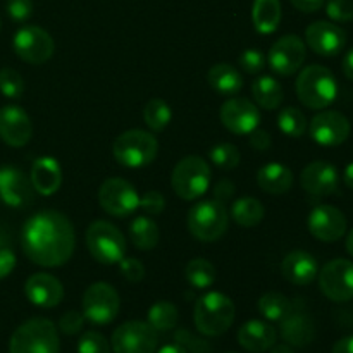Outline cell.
<instances>
[{
  "mask_svg": "<svg viewBox=\"0 0 353 353\" xmlns=\"http://www.w3.org/2000/svg\"><path fill=\"white\" fill-rule=\"evenodd\" d=\"M186 281L196 290H205L216 283L217 271L207 259H193L186 264Z\"/></svg>",
  "mask_w": 353,
  "mask_h": 353,
  "instance_id": "35",
  "label": "cell"
},
{
  "mask_svg": "<svg viewBox=\"0 0 353 353\" xmlns=\"http://www.w3.org/2000/svg\"><path fill=\"white\" fill-rule=\"evenodd\" d=\"M238 62H240V68L248 74H257L265 68V57L259 48H248L241 52Z\"/></svg>",
  "mask_w": 353,
  "mask_h": 353,
  "instance_id": "42",
  "label": "cell"
},
{
  "mask_svg": "<svg viewBox=\"0 0 353 353\" xmlns=\"http://www.w3.org/2000/svg\"><path fill=\"white\" fill-rule=\"evenodd\" d=\"M309 231L321 241H338L347 233V217L340 209L327 203L316 205L309 214Z\"/></svg>",
  "mask_w": 353,
  "mask_h": 353,
  "instance_id": "17",
  "label": "cell"
},
{
  "mask_svg": "<svg viewBox=\"0 0 353 353\" xmlns=\"http://www.w3.org/2000/svg\"><path fill=\"white\" fill-rule=\"evenodd\" d=\"M302 188L312 196H330L336 193L340 185V172L331 162H310L300 176Z\"/></svg>",
  "mask_w": 353,
  "mask_h": 353,
  "instance_id": "21",
  "label": "cell"
},
{
  "mask_svg": "<svg viewBox=\"0 0 353 353\" xmlns=\"http://www.w3.org/2000/svg\"><path fill=\"white\" fill-rule=\"evenodd\" d=\"M333 353H353V334L336 341L333 347Z\"/></svg>",
  "mask_w": 353,
  "mask_h": 353,
  "instance_id": "52",
  "label": "cell"
},
{
  "mask_svg": "<svg viewBox=\"0 0 353 353\" xmlns=\"http://www.w3.org/2000/svg\"><path fill=\"white\" fill-rule=\"evenodd\" d=\"M278 333L265 321L250 319L238 331V343L250 353H264L276 343Z\"/></svg>",
  "mask_w": 353,
  "mask_h": 353,
  "instance_id": "24",
  "label": "cell"
},
{
  "mask_svg": "<svg viewBox=\"0 0 353 353\" xmlns=\"http://www.w3.org/2000/svg\"><path fill=\"white\" fill-rule=\"evenodd\" d=\"M100 207L114 217H130L140 209V195L130 181L123 178H109L99 190Z\"/></svg>",
  "mask_w": 353,
  "mask_h": 353,
  "instance_id": "11",
  "label": "cell"
},
{
  "mask_svg": "<svg viewBox=\"0 0 353 353\" xmlns=\"http://www.w3.org/2000/svg\"><path fill=\"white\" fill-rule=\"evenodd\" d=\"M347 250H348V254H350L352 257H353V230L350 231V233H348V238H347Z\"/></svg>",
  "mask_w": 353,
  "mask_h": 353,
  "instance_id": "57",
  "label": "cell"
},
{
  "mask_svg": "<svg viewBox=\"0 0 353 353\" xmlns=\"http://www.w3.org/2000/svg\"><path fill=\"white\" fill-rule=\"evenodd\" d=\"M24 295L40 309H54L64 299V286L55 276L48 272H37L28 278Z\"/></svg>",
  "mask_w": 353,
  "mask_h": 353,
  "instance_id": "22",
  "label": "cell"
},
{
  "mask_svg": "<svg viewBox=\"0 0 353 353\" xmlns=\"http://www.w3.org/2000/svg\"><path fill=\"white\" fill-rule=\"evenodd\" d=\"M307 45L323 57H334L347 45V33L330 21H316L305 30Z\"/></svg>",
  "mask_w": 353,
  "mask_h": 353,
  "instance_id": "20",
  "label": "cell"
},
{
  "mask_svg": "<svg viewBox=\"0 0 353 353\" xmlns=\"http://www.w3.org/2000/svg\"><path fill=\"white\" fill-rule=\"evenodd\" d=\"M257 185L262 192L283 195L293 186V172L281 162H269L257 171Z\"/></svg>",
  "mask_w": 353,
  "mask_h": 353,
  "instance_id": "27",
  "label": "cell"
},
{
  "mask_svg": "<svg viewBox=\"0 0 353 353\" xmlns=\"http://www.w3.org/2000/svg\"><path fill=\"white\" fill-rule=\"evenodd\" d=\"M110 350L107 338L97 331H86L78 341V353H110Z\"/></svg>",
  "mask_w": 353,
  "mask_h": 353,
  "instance_id": "40",
  "label": "cell"
},
{
  "mask_svg": "<svg viewBox=\"0 0 353 353\" xmlns=\"http://www.w3.org/2000/svg\"><path fill=\"white\" fill-rule=\"evenodd\" d=\"M159 333L143 321H128L121 324L110 338L114 353H155Z\"/></svg>",
  "mask_w": 353,
  "mask_h": 353,
  "instance_id": "10",
  "label": "cell"
},
{
  "mask_svg": "<svg viewBox=\"0 0 353 353\" xmlns=\"http://www.w3.org/2000/svg\"><path fill=\"white\" fill-rule=\"evenodd\" d=\"M157 353H188V352H186L181 345L176 343V345H165V347H162Z\"/></svg>",
  "mask_w": 353,
  "mask_h": 353,
  "instance_id": "56",
  "label": "cell"
},
{
  "mask_svg": "<svg viewBox=\"0 0 353 353\" xmlns=\"http://www.w3.org/2000/svg\"><path fill=\"white\" fill-rule=\"evenodd\" d=\"M31 134L33 124L26 110L12 103L0 107V138L3 143L14 148L24 147L31 140Z\"/></svg>",
  "mask_w": 353,
  "mask_h": 353,
  "instance_id": "19",
  "label": "cell"
},
{
  "mask_svg": "<svg viewBox=\"0 0 353 353\" xmlns=\"http://www.w3.org/2000/svg\"><path fill=\"white\" fill-rule=\"evenodd\" d=\"M207 81H209L210 88L223 97H236L243 88V76L226 62H219V64L212 65L207 74Z\"/></svg>",
  "mask_w": 353,
  "mask_h": 353,
  "instance_id": "28",
  "label": "cell"
},
{
  "mask_svg": "<svg viewBox=\"0 0 353 353\" xmlns=\"http://www.w3.org/2000/svg\"><path fill=\"white\" fill-rule=\"evenodd\" d=\"M269 353H295V350L288 343H274L269 348Z\"/></svg>",
  "mask_w": 353,
  "mask_h": 353,
  "instance_id": "54",
  "label": "cell"
},
{
  "mask_svg": "<svg viewBox=\"0 0 353 353\" xmlns=\"http://www.w3.org/2000/svg\"><path fill=\"white\" fill-rule=\"evenodd\" d=\"M86 247L100 264H119L126 254V238L112 223L93 221L86 230Z\"/></svg>",
  "mask_w": 353,
  "mask_h": 353,
  "instance_id": "8",
  "label": "cell"
},
{
  "mask_svg": "<svg viewBox=\"0 0 353 353\" xmlns=\"http://www.w3.org/2000/svg\"><path fill=\"white\" fill-rule=\"evenodd\" d=\"M278 126L286 137L300 138L307 131V117L296 107H285L278 116Z\"/></svg>",
  "mask_w": 353,
  "mask_h": 353,
  "instance_id": "37",
  "label": "cell"
},
{
  "mask_svg": "<svg viewBox=\"0 0 353 353\" xmlns=\"http://www.w3.org/2000/svg\"><path fill=\"white\" fill-rule=\"evenodd\" d=\"M172 119V110L162 99H152L143 109V121L152 131L161 133L169 126Z\"/></svg>",
  "mask_w": 353,
  "mask_h": 353,
  "instance_id": "36",
  "label": "cell"
},
{
  "mask_svg": "<svg viewBox=\"0 0 353 353\" xmlns=\"http://www.w3.org/2000/svg\"><path fill=\"white\" fill-rule=\"evenodd\" d=\"M174 340L178 341V345H181L186 352L192 350L193 353H205L207 350H209V347H207L205 341L200 340V338H196L195 334L190 333V331H186V330H179L178 333H176Z\"/></svg>",
  "mask_w": 353,
  "mask_h": 353,
  "instance_id": "47",
  "label": "cell"
},
{
  "mask_svg": "<svg viewBox=\"0 0 353 353\" xmlns=\"http://www.w3.org/2000/svg\"><path fill=\"white\" fill-rule=\"evenodd\" d=\"M252 95L255 103L265 110L278 109L285 99V92L278 79L271 76H261L252 83Z\"/></svg>",
  "mask_w": 353,
  "mask_h": 353,
  "instance_id": "30",
  "label": "cell"
},
{
  "mask_svg": "<svg viewBox=\"0 0 353 353\" xmlns=\"http://www.w3.org/2000/svg\"><path fill=\"white\" fill-rule=\"evenodd\" d=\"M188 231L200 241H216L228 231L230 212L217 200H202L188 210Z\"/></svg>",
  "mask_w": 353,
  "mask_h": 353,
  "instance_id": "7",
  "label": "cell"
},
{
  "mask_svg": "<svg viewBox=\"0 0 353 353\" xmlns=\"http://www.w3.org/2000/svg\"><path fill=\"white\" fill-rule=\"evenodd\" d=\"M290 2L293 3L295 9L310 14V12H317V10L324 6L326 0H290Z\"/></svg>",
  "mask_w": 353,
  "mask_h": 353,
  "instance_id": "51",
  "label": "cell"
},
{
  "mask_svg": "<svg viewBox=\"0 0 353 353\" xmlns=\"http://www.w3.org/2000/svg\"><path fill=\"white\" fill-rule=\"evenodd\" d=\"M16 268V255L10 248H0V279L7 278Z\"/></svg>",
  "mask_w": 353,
  "mask_h": 353,
  "instance_id": "49",
  "label": "cell"
},
{
  "mask_svg": "<svg viewBox=\"0 0 353 353\" xmlns=\"http://www.w3.org/2000/svg\"><path fill=\"white\" fill-rule=\"evenodd\" d=\"M350 121L338 110H323L309 124V133L323 147H338L350 137Z\"/></svg>",
  "mask_w": 353,
  "mask_h": 353,
  "instance_id": "16",
  "label": "cell"
},
{
  "mask_svg": "<svg viewBox=\"0 0 353 353\" xmlns=\"http://www.w3.org/2000/svg\"><path fill=\"white\" fill-rule=\"evenodd\" d=\"M12 48L21 61L28 64H45L54 55L55 43L50 33L40 26H23L16 31Z\"/></svg>",
  "mask_w": 353,
  "mask_h": 353,
  "instance_id": "12",
  "label": "cell"
},
{
  "mask_svg": "<svg viewBox=\"0 0 353 353\" xmlns=\"http://www.w3.org/2000/svg\"><path fill=\"white\" fill-rule=\"evenodd\" d=\"M279 324H281L279 326L281 338L285 340V343L292 345V347H307L316 336L312 319L302 310H296L295 305H293L292 312Z\"/></svg>",
  "mask_w": 353,
  "mask_h": 353,
  "instance_id": "26",
  "label": "cell"
},
{
  "mask_svg": "<svg viewBox=\"0 0 353 353\" xmlns=\"http://www.w3.org/2000/svg\"><path fill=\"white\" fill-rule=\"evenodd\" d=\"M271 143H272V138L265 130H259L257 128V130H254L250 133V145L255 148V150H261V152L268 150V148L271 147Z\"/></svg>",
  "mask_w": 353,
  "mask_h": 353,
  "instance_id": "50",
  "label": "cell"
},
{
  "mask_svg": "<svg viewBox=\"0 0 353 353\" xmlns=\"http://www.w3.org/2000/svg\"><path fill=\"white\" fill-rule=\"evenodd\" d=\"M265 216V209L261 200L254 196L238 199L231 207V219L243 228H254L262 223Z\"/></svg>",
  "mask_w": 353,
  "mask_h": 353,
  "instance_id": "32",
  "label": "cell"
},
{
  "mask_svg": "<svg viewBox=\"0 0 353 353\" xmlns=\"http://www.w3.org/2000/svg\"><path fill=\"white\" fill-rule=\"evenodd\" d=\"M119 271L130 283H140L145 278V265L133 257L123 259L119 262Z\"/></svg>",
  "mask_w": 353,
  "mask_h": 353,
  "instance_id": "46",
  "label": "cell"
},
{
  "mask_svg": "<svg viewBox=\"0 0 353 353\" xmlns=\"http://www.w3.org/2000/svg\"><path fill=\"white\" fill-rule=\"evenodd\" d=\"M140 209L150 216H159L165 209L164 195L155 192V190H150L143 196H140Z\"/></svg>",
  "mask_w": 353,
  "mask_h": 353,
  "instance_id": "44",
  "label": "cell"
},
{
  "mask_svg": "<svg viewBox=\"0 0 353 353\" xmlns=\"http://www.w3.org/2000/svg\"><path fill=\"white\" fill-rule=\"evenodd\" d=\"M209 157L217 168L224 169V171H230V169L238 168L241 161V154L233 143H219L214 145L209 150Z\"/></svg>",
  "mask_w": 353,
  "mask_h": 353,
  "instance_id": "38",
  "label": "cell"
},
{
  "mask_svg": "<svg viewBox=\"0 0 353 353\" xmlns=\"http://www.w3.org/2000/svg\"><path fill=\"white\" fill-rule=\"evenodd\" d=\"M343 181H345V185L348 186V188L353 190V162H350V164H348L347 168H345Z\"/></svg>",
  "mask_w": 353,
  "mask_h": 353,
  "instance_id": "55",
  "label": "cell"
},
{
  "mask_svg": "<svg viewBox=\"0 0 353 353\" xmlns=\"http://www.w3.org/2000/svg\"><path fill=\"white\" fill-rule=\"evenodd\" d=\"M219 117L224 128L236 137L250 134L252 131L257 130L261 123L257 103L243 97H231L230 100H226L221 107Z\"/></svg>",
  "mask_w": 353,
  "mask_h": 353,
  "instance_id": "14",
  "label": "cell"
},
{
  "mask_svg": "<svg viewBox=\"0 0 353 353\" xmlns=\"http://www.w3.org/2000/svg\"><path fill=\"white\" fill-rule=\"evenodd\" d=\"M234 303L221 292H210L200 296L195 303L193 319L196 330L205 336H221L234 321Z\"/></svg>",
  "mask_w": 353,
  "mask_h": 353,
  "instance_id": "3",
  "label": "cell"
},
{
  "mask_svg": "<svg viewBox=\"0 0 353 353\" xmlns=\"http://www.w3.org/2000/svg\"><path fill=\"white\" fill-rule=\"evenodd\" d=\"M21 243L26 257L41 268H61L76 247L71 221L57 210H40L24 223Z\"/></svg>",
  "mask_w": 353,
  "mask_h": 353,
  "instance_id": "1",
  "label": "cell"
},
{
  "mask_svg": "<svg viewBox=\"0 0 353 353\" xmlns=\"http://www.w3.org/2000/svg\"><path fill=\"white\" fill-rule=\"evenodd\" d=\"M31 185L38 195L50 196L59 192L62 185V168L54 157H40L31 168Z\"/></svg>",
  "mask_w": 353,
  "mask_h": 353,
  "instance_id": "25",
  "label": "cell"
},
{
  "mask_svg": "<svg viewBox=\"0 0 353 353\" xmlns=\"http://www.w3.org/2000/svg\"><path fill=\"white\" fill-rule=\"evenodd\" d=\"M326 14L334 23L353 21V0H327Z\"/></svg>",
  "mask_w": 353,
  "mask_h": 353,
  "instance_id": "41",
  "label": "cell"
},
{
  "mask_svg": "<svg viewBox=\"0 0 353 353\" xmlns=\"http://www.w3.org/2000/svg\"><path fill=\"white\" fill-rule=\"evenodd\" d=\"M61 340L52 321L34 317L21 324L10 336L9 353H59Z\"/></svg>",
  "mask_w": 353,
  "mask_h": 353,
  "instance_id": "4",
  "label": "cell"
},
{
  "mask_svg": "<svg viewBox=\"0 0 353 353\" xmlns=\"http://www.w3.org/2000/svg\"><path fill=\"white\" fill-rule=\"evenodd\" d=\"M121 309L119 293L109 283H93L83 295V316L97 326L110 324Z\"/></svg>",
  "mask_w": 353,
  "mask_h": 353,
  "instance_id": "9",
  "label": "cell"
},
{
  "mask_svg": "<svg viewBox=\"0 0 353 353\" xmlns=\"http://www.w3.org/2000/svg\"><path fill=\"white\" fill-rule=\"evenodd\" d=\"M259 312L271 323H281L293 309V303L279 292H269L257 303Z\"/></svg>",
  "mask_w": 353,
  "mask_h": 353,
  "instance_id": "34",
  "label": "cell"
},
{
  "mask_svg": "<svg viewBox=\"0 0 353 353\" xmlns=\"http://www.w3.org/2000/svg\"><path fill=\"white\" fill-rule=\"evenodd\" d=\"M0 93L7 99H21L24 93V79L16 69H0Z\"/></svg>",
  "mask_w": 353,
  "mask_h": 353,
  "instance_id": "39",
  "label": "cell"
},
{
  "mask_svg": "<svg viewBox=\"0 0 353 353\" xmlns=\"http://www.w3.org/2000/svg\"><path fill=\"white\" fill-rule=\"evenodd\" d=\"M296 97L305 107L323 110L338 97V83L333 72L319 64L307 65L300 71L295 83Z\"/></svg>",
  "mask_w": 353,
  "mask_h": 353,
  "instance_id": "2",
  "label": "cell"
},
{
  "mask_svg": "<svg viewBox=\"0 0 353 353\" xmlns=\"http://www.w3.org/2000/svg\"><path fill=\"white\" fill-rule=\"evenodd\" d=\"M209 164L199 155H188L183 157L174 165L171 174L172 192L183 200H196L205 195L210 186Z\"/></svg>",
  "mask_w": 353,
  "mask_h": 353,
  "instance_id": "6",
  "label": "cell"
},
{
  "mask_svg": "<svg viewBox=\"0 0 353 353\" xmlns=\"http://www.w3.org/2000/svg\"><path fill=\"white\" fill-rule=\"evenodd\" d=\"M7 14L16 23H24L33 16V0H7L6 3Z\"/></svg>",
  "mask_w": 353,
  "mask_h": 353,
  "instance_id": "43",
  "label": "cell"
},
{
  "mask_svg": "<svg viewBox=\"0 0 353 353\" xmlns=\"http://www.w3.org/2000/svg\"><path fill=\"white\" fill-rule=\"evenodd\" d=\"M319 288L324 295L336 303L353 300V262L334 259L327 262L319 274Z\"/></svg>",
  "mask_w": 353,
  "mask_h": 353,
  "instance_id": "13",
  "label": "cell"
},
{
  "mask_svg": "<svg viewBox=\"0 0 353 353\" xmlns=\"http://www.w3.org/2000/svg\"><path fill=\"white\" fill-rule=\"evenodd\" d=\"M281 272L286 281L299 286H307L319 274V265L314 255L303 250H293L283 259Z\"/></svg>",
  "mask_w": 353,
  "mask_h": 353,
  "instance_id": "23",
  "label": "cell"
},
{
  "mask_svg": "<svg viewBox=\"0 0 353 353\" xmlns=\"http://www.w3.org/2000/svg\"><path fill=\"white\" fill-rule=\"evenodd\" d=\"M307 57V47L296 34H285L272 43L269 50V68L281 76H292L302 68Z\"/></svg>",
  "mask_w": 353,
  "mask_h": 353,
  "instance_id": "15",
  "label": "cell"
},
{
  "mask_svg": "<svg viewBox=\"0 0 353 353\" xmlns=\"http://www.w3.org/2000/svg\"><path fill=\"white\" fill-rule=\"evenodd\" d=\"M34 188L31 179L21 169L6 165L0 168V200L6 205L21 209L31 205L34 200Z\"/></svg>",
  "mask_w": 353,
  "mask_h": 353,
  "instance_id": "18",
  "label": "cell"
},
{
  "mask_svg": "<svg viewBox=\"0 0 353 353\" xmlns=\"http://www.w3.org/2000/svg\"><path fill=\"white\" fill-rule=\"evenodd\" d=\"M85 316L79 312H76V310H69V312H65L64 316L61 317V321H59V327H61V331L64 334H68V336H74V334H78L79 331L83 330V326H85Z\"/></svg>",
  "mask_w": 353,
  "mask_h": 353,
  "instance_id": "45",
  "label": "cell"
},
{
  "mask_svg": "<svg viewBox=\"0 0 353 353\" xmlns=\"http://www.w3.org/2000/svg\"><path fill=\"white\" fill-rule=\"evenodd\" d=\"M343 72H345V76H347L348 79H352V81H353V48H350V50L347 52V55H345Z\"/></svg>",
  "mask_w": 353,
  "mask_h": 353,
  "instance_id": "53",
  "label": "cell"
},
{
  "mask_svg": "<svg viewBox=\"0 0 353 353\" xmlns=\"http://www.w3.org/2000/svg\"><path fill=\"white\" fill-rule=\"evenodd\" d=\"M178 319L179 314L176 305L171 302H165V300L155 302L147 312V323L157 333H165V331L174 330L176 324H178Z\"/></svg>",
  "mask_w": 353,
  "mask_h": 353,
  "instance_id": "33",
  "label": "cell"
},
{
  "mask_svg": "<svg viewBox=\"0 0 353 353\" xmlns=\"http://www.w3.org/2000/svg\"><path fill=\"white\" fill-rule=\"evenodd\" d=\"M230 353H236V352H230Z\"/></svg>",
  "mask_w": 353,
  "mask_h": 353,
  "instance_id": "58",
  "label": "cell"
},
{
  "mask_svg": "<svg viewBox=\"0 0 353 353\" xmlns=\"http://www.w3.org/2000/svg\"><path fill=\"white\" fill-rule=\"evenodd\" d=\"M130 236L131 241L138 250H154L161 240V231L155 221H152L147 216H138L131 221L130 224Z\"/></svg>",
  "mask_w": 353,
  "mask_h": 353,
  "instance_id": "31",
  "label": "cell"
},
{
  "mask_svg": "<svg viewBox=\"0 0 353 353\" xmlns=\"http://www.w3.org/2000/svg\"><path fill=\"white\" fill-rule=\"evenodd\" d=\"M114 159L130 169L150 165L159 154V141L143 130H128L116 138L112 145Z\"/></svg>",
  "mask_w": 353,
  "mask_h": 353,
  "instance_id": "5",
  "label": "cell"
},
{
  "mask_svg": "<svg viewBox=\"0 0 353 353\" xmlns=\"http://www.w3.org/2000/svg\"><path fill=\"white\" fill-rule=\"evenodd\" d=\"M234 192H236V190H234L233 181H230V179H221V181H217L216 185H214L212 195L214 200H217V202L221 203H226L233 199Z\"/></svg>",
  "mask_w": 353,
  "mask_h": 353,
  "instance_id": "48",
  "label": "cell"
},
{
  "mask_svg": "<svg viewBox=\"0 0 353 353\" xmlns=\"http://www.w3.org/2000/svg\"><path fill=\"white\" fill-rule=\"evenodd\" d=\"M252 21L259 33H274L281 23V2L279 0H254Z\"/></svg>",
  "mask_w": 353,
  "mask_h": 353,
  "instance_id": "29",
  "label": "cell"
}]
</instances>
